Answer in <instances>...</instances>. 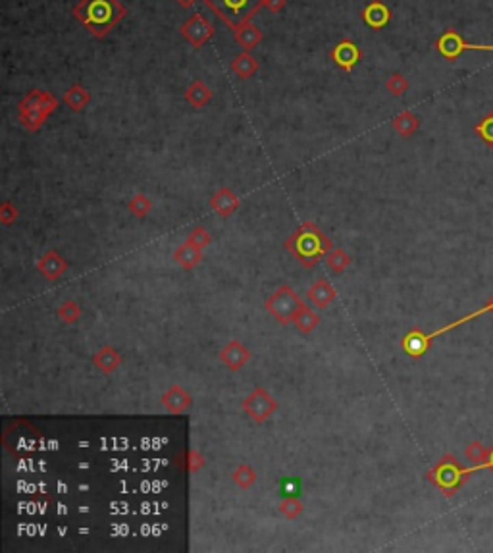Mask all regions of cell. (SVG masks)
Segmentation results:
<instances>
[{
  "instance_id": "obj_1",
  "label": "cell",
  "mask_w": 493,
  "mask_h": 553,
  "mask_svg": "<svg viewBox=\"0 0 493 553\" xmlns=\"http://www.w3.org/2000/svg\"><path fill=\"white\" fill-rule=\"evenodd\" d=\"M125 6L118 0H81L73 6V16L85 25L92 37L103 39L123 20Z\"/></svg>"
},
{
  "instance_id": "obj_2",
  "label": "cell",
  "mask_w": 493,
  "mask_h": 553,
  "mask_svg": "<svg viewBox=\"0 0 493 553\" xmlns=\"http://www.w3.org/2000/svg\"><path fill=\"white\" fill-rule=\"evenodd\" d=\"M480 471L478 465L464 469L461 463L457 461L453 455H445L440 459V463L428 472V480L445 495V497H453L455 493L462 488V484L472 476L474 472Z\"/></svg>"
},
{
  "instance_id": "obj_3",
  "label": "cell",
  "mask_w": 493,
  "mask_h": 553,
  "mask_svg": "<svg viewBox=\"0 0 493 553\" xmlns=\"http://www.w3.org/2000/svg\"><path fill=\"white\" fill-rule=\"evenodd\" d=\"M56 108H58V101L52 97L51 93L31 89L18 104V116H20V122L23 123L25 130L37 132Z\"/></svg>"
},
{
  "instance_id": "obj_4",
  "label": "cell",
  "mask_w": 493,
  "mask_h": 553,
  "mask_svg": "<svg viewBox=\"0 0 493 553\" xmlns=\"http://www.w3.org/2000/svg\"><path fill=\"white\" fill-rule=\"evenodd\" d=\"M205 2L231 29L251 23L253 16L264 6V0H205Z\"/></svg>"
},
{
  "instance_id": "obj_5",
  "label": "cell",
  "mask_w": 493,
  "mask_h": 553,
  "mask_svg": "<svg viewBox=\"0 0 493 553\" xmlns=\"http://www.w3.org/2000/svg\"><path fill=\"white\" fill-rule=\"evenodd\" d=\"M435 49L445 60H457L464 52H493V45H474L466 42L459 35V31L445 29L435 41Z\"/></svg>"
},
{
  "instance_id": "obj_6",
  "label": "cell",
  "mask_w": 493,
  "mask_h": 553,
  "mask_svg": "<svg viewBox=\"0 0 493 553\" xmlns=\"http://www.w3.org/2000/svg\"><path fill=\"white\" fill-rule=\"evenodd\" d=\"M266 308L277 318V320H279V322L288 324L291 320H295V317H297L299 310L303 308V305H301L299 297L289 289V287H281V289H277L276 293L272 295V299L268 301Z\"/></svg>"
},
{
  "instance_id": "obj_7",
  "label": "cell",
  "mask_w": 493,
  "mask_h": 553,
  "mask_svg": "<svg viewBox=\"0 0 493 553\" xmlns=\"http://www.w3.org/2000/svg\"><path fill=\"white\" fill-rule=\"evenodd\" d=\"M179 33L185 41L189 42L193 49H201L206 41H210V37L214 35V27L212 23L206 20L203 14H193L189 20L179 27Z\"/></svg>"
},
{
  "instance_id": "obj_8",
  "label": "cell",
  "mask_w": 493,
  "mask_h": 553,
  "mask_svg": "<svg viewBox=\"0 0 493 553\" xmlns=\"http://www.w3.org/2000/svg\"><path fill=\"white\" fill-rule=\"evenodd\" d=\"M329 58H331V62H333L338 68H341L343 72L351 73L353 72V68L362 60V52H360V49L357 47V42H353L351 39H343V41H339L338 45L333 47V51L329 54Z\"/></svg>"
},
{
  "instance_id": "obj_9",
  "label": "cell",
  "mask_w": 493,
  "mask_h": 553,
  "mask_svg": "<svg viewBox=\"0 0 493 553\" xmlns=\"http://www.w3.org/2000/svg\"><path fill=\"white\" fill-rule=\"evenodd\" d=\"M360 16H362V21L374 31L383 29L391 21L390 6L385 2H381V0H372Z\"/></svg>"
},
{
  "instance_id": "obj_10",
  "label": "cell",
  "mask_w": 493,
  "mask_h": 553,
  "mask_svg": "<svg viewBox=\"0 0 493 553\" xmlns=\"http://www.w3.org/2000/svg\"><path fill=\"white\" fill-rule=\"evenodd\" d=\"M245 410H249V415L255 420H264L268 419V415H272L276 410V403L274 400H270L262 389H257L249 400L243 403Z\"/></svg>"
},
{
  "instance_id": "obj_11",
  "label": "cell",
  "mask_w": 493,
  "mask_h": 553,
  "mask_svg": "<svg viewBox=\"0 0 493 553\" xmlns=\"http://www.w3.org/2000/svg\"><path fill=\"white\" fill-rule=\"evenodd\" d=\"M262 39H264L262 31L257 29L253 23H245V25H241V27L236 29V41L239 42V47L245 49V52L257 49L258 45L262 42Z\"/></svg>"
},
{
  "instance_id": "obj_12",
  "label": "cell",
  "mask_w": 493,
  "mask_h": 553,
  "mask_svg": "<svg viewBox=\"0 0 493 553\" xmlns=\"http://www.w3.org/2000/svg\"><path fill=\"white\" fill-rule=\"evenodd\" d=\"M185 99H187V103H191L195 108H205L206 104L212 101V91L208 89V85L205 82L195 79V82L187 87Z\"/></svg>"
},
{
  "instance_id": "obj_13",
  "label": "cell",
  "mask_w": 493,
  "mask_h": 553,
  "mask_svg": "<svg viewBox=\"0 0 493 553\" xmlns=\"http://www.w3.org/2000/svg\"><path fill=\"white\" fill-rule=\"evenodd\" d=\"M393 127L395 132L401 135V137H411L418 132L420 127V120L411 112V110H403L401 114H397L393 118Z\"/></svg>"
},
{
  "instance_id": "obj_14",
  "label": "cell",
  "mask_w": 493,
  "mask_h": 553,
  "mask_svg": "<svg viewBox=\"0 0 493 553\" xmlns=\"http://www.w3.org/2000/svg\"><path fill=\"white\" fill-rule=\"evenodd\" d=\"M237 206H239V199L229 189H220L212 197V208H214L216 212H220L224 218L231 214Z\"/></svg>"
},
{
  "instance_id": "obj_15",
  "label": "cell",
  "mask_w": 493,
  "mask_h": 553,
  "mask_svg": "<svg viewBox=\"0 0 493 553\" xmlns=\"http://www.w3.org/2000/svg\"><path fill=\"white\" fill-rule=\"evenodd\" d=\"M231 72L237 73L241 79H249L258 72V62L255 56H251L249 52L239 54L236 60L231 62Z\"/></svg>"
},
{
  "instance_id": "obj_16",
  "label": "cell",
  "mask_w": 493,
  "mask_h": 553,
  "mask_svg": "<svg viewBox=\"0 0 493 553\" xmlns=\"http://www.w3.org/2000/svg\"><path fill=\"white\" fill-rule=\"evenodd\" d=\"M89 101H91V95H89V91L83 85H72L66 91V95H64V103L68 104L72 110H75V112L83 110L89 104Z\"/></svg>"
},
{
  "instance_id": "obj_17",
  "label": "cell",
  "mask_w": 493,
  "mask_h": 553,
  "mask_svg": "<svg viewBox=\"0 0 493 553\" xmlns=\"http://www.w3.org/2000/svg\"><path fill=\"white\" fill-rule=\"evenodd\" d=\"M220 357H222V360L226 362L227 367H231V369H239L243 362H245L246 359H249V353H246L245 349L241 347L239 343H229L222 353H220Z\"/></svg>"
},
{
  "instance_id": "obj_18",
  "label": "cell",
  "mask_w": 493,
  "mask_h": 553,
  "mask_svg": "<svg viewBox=\"0 0 493 553\" xmlns=\"http://www.w3.org/2000/svg\"><path fill=\"white\" fill-rule=\"evenodd\" d=\"M201 251H199V247L191 245V243H187V245L179 247L177 251H175V258H177V262L181 265L184 268H193L201 260Z\"/></svg>"
},
{
  "instance_id": "obj_19",
  "label": "cell",
  "mask_w": 493,
  "mask_h": 553,
  "mask_svg": "<svg viewBox=\"0 0 493 553\" xmlns=\"http://www.w3.org/2000/svg\"><path fill=\"white\" fill-rule=\"evenodd\" d=\"M474 132L482 139V143L485 147L493 149V110L485 114L482 120H480V123L474 125Z\"/></svg>"
},
{
  "instance_id": "obj_20",
  "label": "cell",
  "mask_w": 493,
  "mask_h": 553,
  "mask_svg": "<svg viewBox=\"0 0 493 553\" xmlns=\"http://www.w3.org/2000/svg\"><path fill=\"white\" fill-rule=\"evenodd\" d=\"M488 453H490V450L483 445L482 441H470L468 447L464 450V457H466L470 463H474V465H478L480 471H483L482 465L485 463V459H488Z\"/></svg>"
},
{
  "instance_id": "obj_21",
  "label": "cell",
  "mask_w": 493,
  "mask_h": 553,
  "mask_svg": "<svg viewBox=\"0 0 493 553\" xmlns=\"http://www.w3.org/2000/svg\"><path fill=\"white\" fill-rule=\"evenodd\" d=\"M409 87H411L409 79L399 72L391 73L390 77H388V82H385V89H388L393 97H403L405 93L409 91Z\"/></svg>"
},
{
  "instance_id": "obj_22",
  "label": "cell",
  "mask_w": 493,
  "mask_h": 553,
  "mask_svg": "<svg viewBox=\"0 0 493 553\" xmlns=\"http://www.w3.org/2000/svg\"><path fill=\"white\" fill-rule=\"evenodd\" d=\"M310 297L316 301V305H320V307H326L329 301L336 297V291L329 287L328 282H318L316 286L310 289Z\"/></svg>"
},
{
  "instance_id": "obj_23",
  "label": "cell",
  "mask_w": 493,
  "mask_h": 553,
  "mask_svg": "<svg viewBox=\"0 0 493 553\" xmlns=\"http://www.w3.org/2000/svg\"><path fill=\"white\" fill-rule=\"evenodd\" d=\"M164 403L170 410H181L189 405V397L179 388H174L164 397Z\"/></svg>"
},
{
  "instance_id": "obj_24",
  "label": "cell",
  "mask_w": 493,
  "mask_h": 553,
  "mask_svg": "<svg viewBox=\"0 0 493 553\" xmlns=\"http://www.w3.org/2000/svg\"><path fill=\"white\" fill-rule=\"evenodd\" d=\"M295 324H297L299 328L303 330V332H310V330L316 328V324H318V317H316L314 312H310V310H307V308L303 307L297 312V317H295Z\"/></svg>"
},
{
  "instance_id": "obj_25",
  "label": "cell",
  "mask_w": 493,
  "mask_h": 553,
  "mask_svg": "<svg viewBox=\"0 0 493 553\" xmlns=\"http://www.w3.org/2000/svg\"><path fill=\"white\" fill-rule=\"evenodd\" d=\"M120 362L118 355L114 353L112 349H103L99 355H97V365L104 370V372H112V369Z\"/></svg>"
},
{
  "instance_id": "obj_26",
  "label": "cell",
  "mask_w": 493,
  "mask_h": 553,
  "mask_svg": "<svg viewBox=\"0 0 493 553\" xmlns=\"http://www.w3.org/2000/svg\"><path fill=\"white\" fill-rule=\"evenodd\" d=\"M255 472H253V469L249 467V465H241L239 469L236 471V474H233V480L243 488V490H246L249 486H253V482H255Z\"/></svg>"
},
{
  "instance_id": "obj_27",
  "label": "cell",
  "mask_w": 493,
  "mask_h": 553,
  "mask_svg": "<svg viewBox=\"0 0 493 553\" xmlns=\"http://www.w3.org/2000/svg\"><path fill=\"white\" fill-rule=\"evenodd\" d=\"M129 208H131V212L135 216H144L151 210V201L144 195H137V197H134V201L129 203Z\"/></svg>"
},
{
  "instance_id": "obj_28",
  "label": "cell",
  "mask_w": 493,
  "mask_h": 553,
  "mask_svg": "<svg viewBox=\"0 0 493 553\" xmlns=\"http://www.w3.org/2000/svg\"><path fill=\"white\" fill-rule=\"evenodd\" d=\"M47 262H49V268H41L42 272L47 274V276L51 278V280H54V278L60 274L62 270H64V260H60V258H56L54 255H49V258H45Z\"/></svg>"
},
{
  "instance_id": "obj_29",
  "label": "cell",
  "mask_w": 493,
  "mask_h": 553,
  "mask_svg": "<svg viewBox=\"0 0 493 553\" xmlns=\"http://www.w3.org/2000/svg\"><path fill=\"white\" fill-rule=\"evenodd\" d=\"M279 492L283 495H297L299 492V480L297 478H283L279 482Z\"/></svg>"
},
{
  "instance_id": "obj_30",
  "label": "cell",
  "mask_w": 493,
  "mask_h": 553,
  "mask_svg": "<svg viewBox=\"0 0 493 553\" xmlns=\"http://www.w3.org/2000/svg\"><path fill=\"white\" fill-rule=\"evenodd\" d=\"M281 511L286 513L289 519H295L299 513L303 511V505H301L297 500H293V497H291V500H288V502L281 503Z\"/></svg>"
},
{
  "instance_id": "obj_31",
  "label": "cell",
  "mask_w": 493,
  "mask_h": 553,
  "mask_svg": "<svg viewBox=\"0 0 493 553\" xmlns=\"http://www.w3.org/2000/svg\"><path fill=\"white\" fill-rule=\"evenodd\" d=\"M208 241H210V237H208V234H206L205 230H195V234H193L191 239H189V243L195 247H205Z\"/></svg>"
},
{
  "instance_id": "obj_32",
  "label": "cell",
  "mask_w": 493,
  "mask_h": 553,
  "mask_svg": "<svg viewBox=\"0 0 493 553\" xmlns=\"http://www.w3.org/2000/svg\"><path fill=\"white\" fill-rule=\"evenodd\" d=\"M329 265L336 268V270H341V268L347 267V265H349V258H347V256H343V253H341V251H338V253H336V256H331V258H329Z\"/></svg>"
},
{
  "instance_id": "obj_33",
  "label": "cell",
  "mask_w": 493,
  "mask_h": 553,
  "mask_svg": "<svg viewBox=\"0 0 493 553\" xmlns=\"http://www.w3.org/2000/svg\"><path fill=\"white\" fill-rule=\"evenodd\" d=\"M264 6L270 12H281L286 8V0H264Z\"/></svg>"
},
{
  "instance_id": "obj_34",
  "label": "cell",
  "mask_w": 493,
  "mask_h": 553,
  "mask_svg": "<svg viewBox=\"0 0 493 553\" xmlns=\"http://www.w3.org/2000/svg\"><path fill=\"white\" fill-rule=\"evenodd\" d=\"M483 469H490V471H493V445L490 447V453H488V459H485V463L482 465Z\"/></svg>"
},
{
  "instance_id": "obj_35",
  "label": "cell",
  "mask_w": 493,
  "mask_h": 553,
  "mask_svg": "<svg viewBox=\"0 0 493 553\" xmlns=\"http://www.w3.org/2000/svg\"><path fill=\"white\" fill-rule=\"evenodd\" d=\"M181 8H191V6H195L197 0H175Z\"/></svg>"
}]
</instances>
